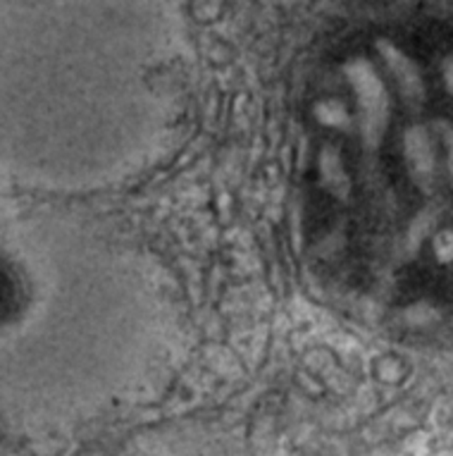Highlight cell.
<instances>
[{
	"mask_svg": "<svg viewBox=\"0 0 453 456\" xmlns=\"http://www.w3.org/2000/svg\"><path fill=\"white\" fill-rule=\"evenodd\" d=\"M182 342L146 248L65 208L0 213V433L65 440L134 409Z\"/></svg>",
	"mask_w": 453,
	"mask_h": 456,
	"instance_id": "1",
	"label": "cell"
},
{
	"mask_svg": "<svg viewBox=\"0 0 453 456\" xmlns=\"http://www.w3.org/2000/svg\"><path fill=\"white\" fill-rule=\"evenodd\" d=\"M167 45L122 3L0 0V182L65 196L153 167L179 125Z\"/></svg>",
	"mask_w": 453,
	"mask_h": 456,
	"instance_id": "2",
	"label": "cell"
},
{
	"mask_svg": "<svg viewBox=\"0 0 453 456\" xmlns=\"http://www.w3.org/2000/svg\"><path fill=\"white\" fill-rule=\"evenodd\" d=\"M119 456H277L251 435L222 423L186 420L139 435Z\"/></svg>",
	"mask_w": 453,
	"mask_h": 456,
	"instance_id": "3",
	"label": "cell"
}]
</instances>
